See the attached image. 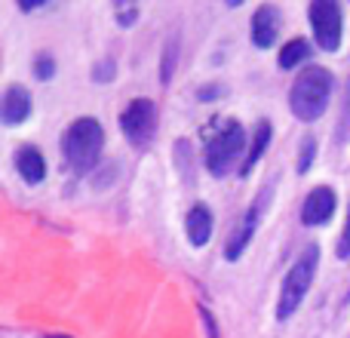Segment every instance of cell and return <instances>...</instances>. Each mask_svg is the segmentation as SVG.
<instances>
[{"instance_id":"obj_12","label":"cell","mask_w":350,"mask_h":338,"mask_svg":"<svg viewBox=\"0 0 350 338\" xmlns=\"http://www.w3.org/2000/svg\"><path fill=\"white\" fill-rule=\"evenodd\" d=\"M16 169L28 185H40L43 175H46V164H43V154L34 145H22L16 151Z\"/></svg>"},{"instance_id":"obj_19","label":"cell","mask_w":350,"mask_h":338,"mask_svg":"<svg viewBox=\"0 0 350 338\" xmlns=\"http://www.w3.org/2000/svg\"><path fill=\"white\" fill-rule=\"evenodd\" d=\"M135 18H139V10H135V6H126V10L120 6V10H117V22H120L123 28H129Z\"/></svg>"},{"instance_id":"obj_9","label":"cell","mask_w":350,"mask_h":338,"mask_svg":"<svg viewBox=\"0 0 350 338\" xmlns=\"http://www.w3.org/2000/svg\"><path fill=\"white\" fill-rule=\"evenodd\" d=\"M280 25H283V16H280L277 6L265 3L252 12V43L258 49H267L277 43L280 37Z\"/></svg>"},{"instance_id":"obj_20","label":"cell","mask_w":350,"mask_h":338,"mask_svg":"<svg viewBox=\"0 0 350 338\" xmlns=\"http://www.w3.org/2000/svg\"><path fill=\"white\" fill-rule=\"evenodd\" d=\"M200 317H203L206 329H209V338H221V335H218V326H215V317H212L209 311H206V308H200Z\"/></svg>"},{"instance_id":"obj_7","label":"cell","mask_w":350,"mask_h":338,"mask_svg":"<svg viewBox=\"0 0 350 338\" xmlns=\"http://www.w3.org/2000/svg\"><path fill=\"white\" fill-rule=\"evenodd\" d=\"M267 200H271V191L265 187V191H258V197H255L252 203H249V209L243 212L240 224L234 228V234H230L228 246H224V259H228V261H237L243 252H246V246L252 243V237H255V228H258L261 216H265Z\"/></svg>"},{"instance_id":"obj_11","label":"cell","mask_w":350,"mask_h":338,"mask_svg":"<svg viewBox=\"0 0 350 338\" xmlns=\"http://www.w3.org/2000/svg\"><path fill=\"white\" fill-rule=\"evenodd\" d=\"M185 228H187V240H191V246H197V249L206 246L209 237H212V212H209V206L206 203L191 206Z\"/></svg>"},{"instance_id":"obj_13","label":"cell","mask_w":350,"mask_h":338,"mask_svg":"<svg viewBox=\"0 0 350 338\" xmlns=\"http://www.w3.org/2000/svg\"><path fill=\"white\" fill-rule=\"evenodd\" d=\"M271 135H273V129H271V123L267 120H261L258 127H255V135H252V142H249V154H246V160H243V166H240L243 175H246L249 169L261 160V154H265L267 145H271Z\"/></svg>"},{"instance_id":"obj_3","label":"cell","mask_w":350,"mask_h":338,"mask_svg":"<svg viewBox=\"0 0 350 338\" xmlns=\"http://www.w3.org/2000/svg\"><path fill=\"white\" fill-rule=\"evenodd\" d=\"M215 129L206 133V169L212 175H228L246 151V129L240 120H212ZM246 160V157H243Z\"/></svg>"},{"instance_id":"obj_17","label":"cell","mask_w":350,"mask_h":338,"mask_svg":"<svg viewBox=\"0 0 350 338\" xmlns=\"http://www.w3.org/2000/svg\"><path fill=\"white\" fill-rule=\"evenodd\" d=\"M350 255V216L345 222V231H341V240H338V259H347Z\"/></svg>"},{"instance_id":"obj_22","label":"cell","mask_w":350,"mask_h":338,"mask_svg":"<svg viewBox=\"0 0 350 338\" xmlns=\"http://www.w3.org/2000/svg\"><path fill=\"white\" fill-rule=\"evenodd\" d=\"M218 92V86H203V90H197V99L200 102H212V96Z\"/></svg>"},{"instance_id":"obj_1","label":"cell","mask_w":350,"mask_h":338,"mask_svg":"<svg viewBox=\"0 0 350 338\" xmlns=\"http://www.w3.org/2000/svg\"><path fill=\"white\" fill-rule=\"evenodd\" d=\"M332 99V71L329 68H304L289 90V108L298 120L314 123L326 114Z\"/></svg>"},{"instance_id":"obj_18","label":"cell","mask_w":350,"mask_h":338,"mask_svg":"<svg viewBox=\"0 0 350 338\" xmlns=\"http://www.w3.org/2000/svg\"><path fill=\"white\" fill-rule=\"evenodd\" d=\"M172 68H175V43H170V47H166V59H163V83H170Z\"/></svg>"},{"instance_id":"obj_5","label":"cell","mask_w":350,"mask_h":338,"mask_svg":"<svg viewBox=\"0 0 350 338\" xmlns=\"http://www.w3.org/2000/svg\"><path fill=\"white\" fill-rule=\"evenodd\" d=\"M120 129L129 139V145L148 148L157 135V105L151 99H133L120 111Z\"/></svg>"},{"instance_id":"obj_4","label":"cell","mask_w":350,"mask_h":338,"mask_svg":"<svg viewBox=\"0 0 350 338\" xmlns=\"http://www.w3.org/2000/svg\"><path fill=\"white\" fill-rule=\"evenodd\" d=\"M317 268H320V246H317V243H308L283 280L280 304H277V320H289V317L301 308L304 296H308L310 283H314V277H317Z\"/></svg>"},{"instance_id":"obj_16","label":"cell","mask_w":350,"mask_h":338,"mask_svg":"<svg viewBox=\"0 0 350 338\" xmlns=\"http://www.w3.org/2000/svg\"><path fill=\"white\" fill-rule=\"evenodd\" d=\"M53 71H55V62L49 59V55H37V62H34V77H37V80H49V77H53Z\"/></svg>"},{"instance_id":"obj_10","label":"cell","mask_w":350,"mask_h":338,"mask_svg":"<svg viewBox=\"0 0 350 338\" xmlns=\"http://www.w3.org/2000/svg\"><path fill=\"white\" fill-rule=\"evenodd\" d=\"M0 117H3L6 127H18L31 117V92L25 86L12 83L3 92V105H0Z\"/></svg>"},{"instance_id":"obj_2","label":"cell","mask_w":350,"mask_h":338,"mask_svg":"<svg viewBox=\"0 0 350 338\" xmlns=\"http://www.w3.org/2000/svg\"><path fill=\"white\" fill-rule=\"evenodd\" d=\"M105 129L96 117H77L62 135V154L74 172H90L102 157Z\"/></svg>"},{"instance_id":"obj_23","label":"cell","mask_w":350,"mask_h":338,"mask_svg":"<svg viewBox=\"0 0 350 338\" xmlns=\"http://www.w3.org/2000/svg\"><path fill=\"white\" fill-rule=\"evenodd\" d=\"M46 338H68V335H55V333H53V335H46Z\"/></svg>"},{"instance_id":"obj_8","label":"cell","mask_w":350,"mask_h":338,"mask_svg":"<svg viewBox=\"0 0 350 338\" xmlns=\"http://www.w3.org/2000/svg\"><path fill=\"white\" fill-rule=\"evenodd\" d=\"M335 206H338V197H335L332 187L329 185L314 187V191L308 194V200H304V206H301V224H308V228L326 224L329 218L335 216Z\"/></svg>"},{"instance_id":"obj_14","label":"cell","mask_w":350,"mask_h":338,"mask_svg":"<svg viewBox=\"0 0 350 338\" xmlns=\"http://www.w3.org/2000/svg\"><path fill=\"white\" fill-rule=\"evenodd\" d=\"M310 43L304 40V37H295V40H289L283 49H280V68H286V71H292V68H298L301 62L310 59Z\"/></svg>"},{"instance_id":"obj_21","label":"cell","mask_w":350,"mask_h":338,"mask_svg":"<svg viewBox=\"0 0 350 338\" xmlns=\"http://www.w3.org/2000/svg\"><path fill=\"white\" fill-rule=\"evenodd\" d=\"M92 77H96V80H111V77H114V62H105L102 68L96 65V74H92Z\"/></svg>"},{"instance_id":"obj_15","label":"cell","mask_w":350,"mask_h":338,"mask_svg":"<svg viewBox=\"0 0 350 338\" xmlns=\"http://www.w3.org/2000/svg\"><path fill=\"white\" fill-rule=\"evenodd\" d=\"M314 157H317V139L314 135H308V139L301 142V154H298V172H308L310 164H314Z\"/></svg>"},{"instance_id":"obj_6","label":"cell","mask_w":350,"mask_h":338,"mask_svg":"<svg viewBox=\"0 0 350 338\" xmlns=\"http://www.w3.org/2000/svg\"><path fill=\"white\" fill-rule=\"evenodd\" d=\"M310 28L323 53H335L341 43V6L335 0H314L310 3Z\"/></svg>"}]
</instances>
